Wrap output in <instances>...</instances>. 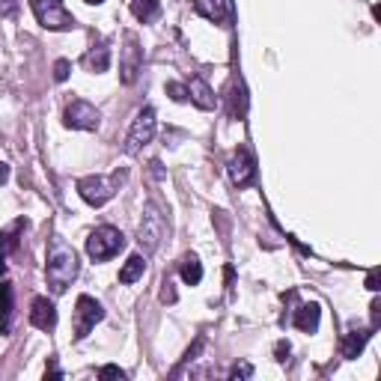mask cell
I'll return each instance as SVG.
<instances>
[{"mask_svg": "<svg viewBox=\"0 0 381 381\" xmlns=\"http://www.w3.org/2000/svg\"><path fill=\"white\" fill-rule=\"evenodd\" d=\"M30 325L39 328V330H54V325H57V307H54V301L33 298V307H30Z\"/></svg>", "mask_w": 381, "mask_h": 381, "instance_id": "30bf717a", "label": "cell"}, {"mask_svg": "<svg viewBox=\"0 0 381 381\" xmlns=\"http://www.w3.org/2000/svg\"><path fill=\"white\" fill-rule=\"evenodd\" d=\"M179 272H182V280L188 286H197L200 280H203V265H200L197 256H185L182 265H179Z\"/></svg>", "mask_w": 381, "mask_h": 381, "instance_id": "ac0fdd59", "label": "cell"}, {"mask_svg": "<svg viewBox=\"0 0 381 381\" xmlns=\"http://www.w3.org/2000/svg\"><path fill=\"white\" fill-rule=\"evenodd\" d=\"M143 272H146V259L140 256V254H134V256H128V263L123 265V272H119V283H134V280H140L143 277Z\"/></svg>", "mask_w": 381, "mask_h": 381, "instance_id": "2e32d148", "label": "cell"}, {"mask_svg": "<svg viewBox=\"0 0 381 381\" xmlns=\"http://www.w3.org/2000/svg\"><path fill=\"white\" fill-rule=\"evenodd\" d=\"M15 9H18V3H15V0H0V18H9V15H15Z\"/></svg>", "mask_w": 381, "mask_h": 381, "instance_id": "cb8c5ba5", "label": "cell"}, {"mask_svg": "<svg viewBox=\"0 0 381 381\" xmlns=\"http://www.w3.org/2000/svg\"><path fill=\"white\" fill-rule=\"evenodd\" d=\"M366 289H373V292H378V272H369V277H366Z\"/></svg>", "mask_w": 381, "mask_h": 381, "instance_id": "83f0119b", "label": "cell"}, {"mask_svg": "<svg viewBox=\"0 0 381 381\" xmlns=\"http://www.w3.org/2000/svg\"><path fill=\"white\" fill-rule=\"evenodd\" d=\"M87 3H102V0H87Z\"/></svg>", "mask_w": 381, "mask_h": 381, "instance_id": "1f68e13d", "label": "cell"}, {"mask_svg": "<svg viewBox=\"0 0 381 381\" xmlns=\"http://www.w3.org/2000/svg\"><path fill=\"white\" fill-rule=\"evenodd\" d=\"M229 179H233V185L238 188H247V185H254V179H256V161H254V155L247 152V149H238V152L229 158Z\"/></svg>", "mask_w": 381, "mask_h": 381, "instance_id": "9c48e42d", "label": "cell"}, {"mask_svg": "<svg viewBox=\"0 0 381 381\" xmlns=\"http://www.w3.org/2000/svg\"><path fill=\"white\" fill-rule=\"evenodd\" d=\"M36 21L48 30H72L75 15L63 6V0H30Z\"/></svg>", "mask_w": 381, "mask_h": 381, "instance_id": "277c9868", "label": "cell"}, {"mask_svg": "<svg viewBox=\"0 0 381 381\" xmlns=\"http://www.w3.org/2000/svg\"><path fill=\"white\" fill-rule=\"evenodd\" d=\"M6 179H9V167L0 164V182H6Z\"/></svg>", "mask_w": 381, "mask_h": 381, "instance_id": "f546056e", "label": "cell"}, {"mask_svg": "<svg viewBox=\"0 0 381 381\" xmlns=\"http://www.w3.org/2000/svg\"><path fill=\"white\" fill-rule=\"evenodd\" d=\"M194 9L215 24H220L227 18V0H194Z\"/></svg>", "mask_w": 381, "mask_h": 381, "instance_id": "9a60e30c", "label": "cell"}, {"mask_svg": "<svg viewBox=\"0 0 381 381\" xmlns=\"http://www.w3.org/2000/svg\"><path fill=\"white\" fill-rule=\"evenodd\" d=\"M132 12H134V18L137 21H152V18L161 12V3L158 0H132Z\"/></svg>", "mask_w": 381, "mask_h": 381, "instance_id": "e0dca14e", "label": "cell"}, {"mask_svg": "<svg viewBox=\"0 0 381 381\" xmlns=\"http://www.w3.org/2000/svg\"><path fill=\"white\" fill-rule=\"evenodd\" d=\"M229 116H245V89H242V84H233V93H229Z\"/></svg>", "mask_w": 381, "mask_h": 381, "instance_id": "44dd1931", "label": "cell"}, {"mask_svg": "<svg viewBox=\"0 0 381 381\" xmlns=\"http://www.w3.org/2000/svg\"><path fill=\"white\" fill-rule=\"evenodd\" d=\"M152 137H155V110H152V107H143V110L137 114V119H134L132 132H128L125 152H128V155H134L137 149H140V146H146Z\"/></svg>", "mask_w": 381, "mask_h": 381, "instance_id": "8992f818", "label": "cell"}, {"mask_svg": "<svg viewBox=\"0 0 381 381\" xmlns=\"http://www.w3.org/2000/svg\"><path fill=\"white\" fill-rule=\"evenodd\" d=\"M164 218L161 215H158V209L152 206V203H149L146 206V215H143V224H140V238H137V242H140V247H146V250H155L158 247V242H161V238H164Z\"/></svg>", "mask_w": 381, "mask_h": 381, "instance_id": "ba28073f", "label": "cell"}, {"mask_svg": "<svg viewBox=\"0 0 381 381\" xmlns=\"http://www.w3.org/2000/svg\"><path fill=\"white\" fill-rule=\"evenodd\" d=\"M366 339H369V330H355V334H348L343 339V357H357L360 355V348L366 346Z\"/></svg>", "mask_w": 381, "mask_h": 381, "instance_id": "ffe728a7", "label": "cell"}, {"mask_svg": "<svg viewBox=\"0 0 381 381\" xmlns=\"http://www.w3.org/2000/svg\"><path fill=\"white\" fill-rule=\"evenodd\" d=\"M247 375H254V366L250 364H242V366H236L233 373H229V378H247Z\"/></svg>", "mask_w": 381, "mask_h": 381, "instance_id": "484cf974", "label": "cell"}, {"mask_svg": "<svg viewBox=\"0 0 381 381\" xmlns=\"http://www.w3.org/2000/svg\"><path fill=\"white\" fill-rule=\"evenodd\" d=\"M188 96L194 98V105L200 107V110H212L215 107V93L209 89V84L203 81V78H190V87H188Z\"/></svg>", "mask_w": 381, "mask_h": 381, "instance_id": "7c38bea8", "label": "cell"}, {"mask_svg": "<svg viewBox=\"0 0 381 381\" xmlns=\"http://www.w3.org/2000/svg\"><path fill=\"white\" fill-rule=\"evenodd\" d=\"M123 182H125V170H114L110 176H98V173L84 176L81 182H78V194H81L84 203H89V206H105Z\"/></svg>", "mask_w": 381, "mask_h": 381, "instance_id": "7a4b0ae2", "label": "cell"}, {"mask_svg": "<svg viewBox=\"0 0 381 381\" xmlns=\"http://www.w3.org/2000/svg\"><path fill=\"white\" fill-rule=\"evenodd\" d=\"M140 72V48L134 42V36H128V48H125V63H123V81L134 84V78Z\"/></svg>", "mask_w": 381, "mask_h": 381, "instance_id": "5bb4252c", "label": "cell"}, {"mask_svg": "<svg viewBox=\"0 0 381 381\" xmlns=\"http://www.w3.org/2000/svg\"><path fill=\"white\" fill-rule=\"evenodd\" d=\"M9 316H12V286L0 283V330H9Z\"/></svg>", "mask_w": 381, "mask_h": 381, "instance_id": "d6986e66", "label": "cell"}, {"mask_svg": "<svg viewBox=\"0 0 381 381\" xmlns=\"http://www.w3.org/2000/svg\"><path fill=\"white\" fill-rule=\"evenodd\" d=\"M161 301H167V304H173V301H176V292H173V283H170V280H167L164 289H161Z\"/></svg>", "mask_w": 381, "mask_h": 381, "instance_id": "4316f807", "label": "cell"}, {"mask_svg": "<svg viewBox=\"0 0 381 381\" xmlns=\"http://www.w3.org/2000/svg\"><path fill=\"white\" fill-rule=\"evenodd\" d=\"M123 247H125V236L119 233L116 227H107V224L93 229L87 238V254L93 263H107V259L116 256Z\"/></svg>", "mask_w": 381, "mask_h": 381, "instance_id": "3957f363", "label": "cell"}, {"mask_svg": "<svg viewBox=\"0 0 381 381\" xmlns=\"http://www.w3.org/2000/svg\"><path fill=\"white\" fill-rule=\"evenodd\" d=\"M84 66L87 72H107L110 69V48L107 45H93L89 51L84 54Z\"/></svg>", "mask_w": 381, "mask_h": 381, "instance_id": "4fadbf2b", "label": "cell"}, {"mask_svg": "<svg viewBox=\"0 0 381 381\" xmlns=\"http://www.w3.org/2000/svg\"><path fill=\"white\" fill-rule=\"evenodd\" d=\"M45 274H48V286H51L57 295H63L69 289V283L78 277V254L63 242V238H54L51 247H48Z\"/></svg>", "mask_w": 381, "mask_h": 381, "instance_id": "6da1fadb", "label": "cell"}, {"mask_svg": "<svg viewBox=\"0 0 381 381\" xmlns=\"http://www.w3.org/2000/svg\"><path fill=\"white\" fill-rule=\"evenodd\" d=\"M102 319H105L102 304H98L96 298H89V295H81L78 298V304H75V339H84L89 330L102 322Z\"/></svg>", "mask_w": 381, "mask_h": 381, "instance_id": "5b68a950", "label": "cell"}, {"mask_svg": "<svg viewBox=\"0 0 381 381\" xmlns=\"http://www.w3.org/2000/svg\"><path fill=\"white\" fill-rule=\"evenodd\" d=\"M69 72H72V63H69V60H57L54 63V81H69Z\"/></svg>", "mask_w": 381, "mask_h": 381, "instance_id": "603a6c76", "label": "cell"}, {"mask_svg": "<svg viewBox=\"0 0 381 381\" xmlns=\"http://www.w3.org/2000/svg\"><path fill=\"white\" fill-rule=\"evenodd\" d=\"M98 119H102V116H98V110L89 102H81V98H75V102L66 107V114H63V123L69 128H81V132H96Z\"/></svg>", "mask_w": 381, "mask_h": 381, "instance_id": "52a82bcc", "label": "cell"}, {"mask_svg": "<svg viewBox=\"0 0 381 381\" xmlns=\"http://www.w3.org/2000/svg\"><path fill=\"white\" fill-rule=\"evenodd\" d=\"M98 375L102 378H125V373L119 366H105V369H98Z\"/></svg>", "mask_w": 381, "mask_h": 381, "instance_id": "d4e9b609", "label": "cell"}, {"mask_svg": "<svg viewBox=\"0 0 381 381\" xmlns=\"http://www.w3.org/2000/svg\"><path fill=\"white\" fill-rule=\"evenodd\" d=\"M6 272V254H0V274Z\"/></svg>", "mask_w": 381, "mask_h": 381, "instance_id": "4dcf8cb0", "label": "cell"}, {"mask_svg": "<svg viewBox=\"0 0 381 381\" xmlns=\"http://www.w3.org/2000/svg\"><path fill=\"white\" fill-rule=\"evenodd\" d=\"M289 357V343H277V360H286Z\"/></svg>", "mask_w": 381, "mask_h": 381, "instance_id": "f1b7e54d", "label": "cell"}, {"mask_svg": "<svg viewBox=\"0 0 381 381\" xmlns=\"http://www.w3.org/2000/svg\"><path fill=\"white\" fill-rule=\"evenodd\" d=\"M164 89H167V96L173 98V102H185V98H188V87L176 84V81H170V84H167Z\"/></svg>", "mask_w": 381, "mask_h": 381, "instance_id": "7402d4cb", "label": "cell"}, {"mask_svg": "<svg viewBox=\"0 0 381 381\" xmlns=\"http://www.w3.org/2000/svg\"><path fill=\"white\" fill-rule=\"evenodd\" d=\"M319 316H322V310H319L316 301H310V304H301L295 310V319H292V325L298 330H304V334H313V330L319 328Z\"/></svg>", "mask_w": 381, "mask_h": 381, "instance_id": "8fae6325", "label": "cell"}]
</instances>
